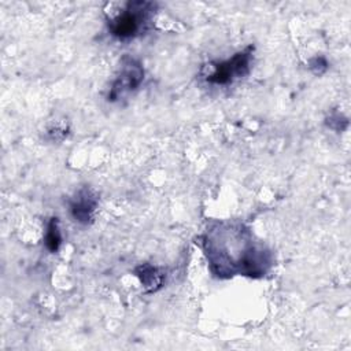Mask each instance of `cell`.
Instances as JSON below:
<instances>
[{"label":"cell","mask_w":351,"mask_h":351,"mask_svg":"<svg viewBox=\"0 0 351 351\" xmlns=\"http://www.w3.org/2000/svg\"><path fill=\"white\" fill-rule=\"evenodd\" d=\"M199 240L210 273L219 280L262 278L274 265L271 250L240 221H210Z\"/></svg>","instance_id":"cell-1"},{"label":"cell","mask_w":351,"mask_h":351,"mask_svg":"<svg viewBox=\"0 0 351 351\" xmlns=\"http://www.w3.org/2000/svg\"><path fill=\"white\" fill-rule=\"evenodd\" d=\"M156 11L158 4L154 1L130 0L107 18V30L118 41L134 40L151 29Z\"/></svg>","instance_id":"cell-2"},{"label":"cell","mask_w":351,"mask_h":351,"mask_svg":"<svg viewBox=\"0 0 351 351\" xmlns=\"http://www.w3.org/2000/svg\"><path fill=\"white\" fill-rule=\"evenodd\" d=\"M254 51V45H247L228 59L207 62L199 71L200 80L210 86H229L234 84L250 74Z\"/></svg>","instance_id":"cell-3"},{"label":"cell","mask_w":351,"mask_h":351,"mask_svg":"<svg viewBox=\"0 0 351 351\" xmlns=\"http://www.w3.org/2000/svg\"><path fill=\"white\" fill-rule=\"evenodd\" d=\"M145 77V70L143 63L130 56H122L119 62V67L111 81V85L107 92V100L110 103H121L129 99L133 93H136Z\"/></svg>","instance_id":"cell-4"},{"label":"cell","mask_w":351,"mask_h":351,"mask_svg":"<svg viewBox=\"0 0 351 351\" xmlns=\"http://www.w3.org/2000/svg\"><path fill=\"white\" fill-rule=\"evenodd\" d=\"M69 213L71 218L80 225H90L99 206V195L88 185L81 186L69 199Z\"/></svg>","instance_id":"cell-5"},{"label":"cell","mask_w":351,"mask_h":351,"mask_svg":"<svg viewBox=\"0 0 351 351\" xmlns=\"http://www.w3.org/2000/svg\"><path fill=\"white\" fill-rule=\"evenodd\" d=\"M133 273L138 278L143 287V292L147 295L155 293L159 289H162L167 277L165 267H160L148 262L137 265L133 269Z\"/></svg>","instance_id":"cell-6"},{"label":"cell","mask_w":351,"mask_h":351,"mask_svg":"<svg viewBox=\"0 0 351 351\" xmlns=\"http://www.w3.org/2000/svg\"><path fill=\"white\" fill-rule=\"evenodd\" d=\"M62 230H60V225H59V219L56 217H51L48 223H47V229H45V234H44V244L45 248L55 254L58 252V250L62 245Z\"/></svg>","instance_id":"cell-7"},{"label":"cell","mask_w":351,"mask_h":351,"mask_svg":"<svg viewBox=\"0 0 351 351\" xmlns=\"http://www.w3.org/2000/svg\"><path fill=\"white\" fill-rule=\"evenodd\" d=\"M325 123L329 129L335 130V132H343L344 128L341 126V123L344 126H348V119L346 117H343L339 111H333L329 114V117L325 119Z\"/></svg>","instance_id":"cell-8"},{"label":"cell","mask_w":351,"mask_h":351,"mask_svg":"<svg viewBox=\"0 0 351 351\" xmlns=\"http://www.w3.org/2000/svg\"><path fill=\"white\" fill-rule=\"evenodd\" d=\"M328 60L325 56H314L308 60V70L314 74V75H322L326 70H328Z\"/></svg>","instance_id":"cell-9"}]
</instances>
